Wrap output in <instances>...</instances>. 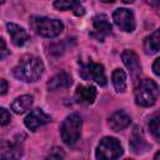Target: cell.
<instances>
[{"label":"cell","instance_id":"cell-15","mask_svg":"<svg viewBox=\"0 0 160 160\" xmlns=\"http://www.w3.org/2000/svg\"><path fill=\"white\" fill-rule=\"evenodd\" d=\"M130 122H131V119L124 110H119V111L114 112L109 119V126L114 131L124 130L125 128H128L130 125Z\"/></svg>","mask_w":160,"mask_h":160},{"label":"cell","instance_id":"cell-3","mask_svg":"<svg viewBox=\"0 0 160 160\" xmlns=\"http://www.w3.org/2000/svg\"><path fill=\"white\" fill-rule=\"evenodd\" d=\"M31 29L40 36L56 38L64 30V24L58 19H50L45 16H32L30 19Z\"/></svg>","mask_w":160,"mask_h":160},{"label":"cell","instance_id":"cell-16","mask_svg":"<svg viewBox=\"0 0 160 160\" xmlns=\"http://www.w3.org/2000/svg\"><path fill=\"white\" fill-rule=\"evenodd\" d=\"M54 8H56L58 10H62V11L72 10L76 16H82L85 14V9L79 0H55Z\"/></svg>","mask_w":160,"mask_h":160},{"label":"cell","instance_id":"cell-27","mask_svg":"<svg viewBox=\"0 0 160 160\" xmlns=\"http://www.w3.org/2000/svg\"><path fill=\"white\" fill-rule=\"evenodd\" d=\"M146 1H148L150 5H152L154 8H158V6H159V1H160V0H146Z\"/></svg>","mask_w":160,"mask_h":160},{"label":"cell","instance_id":"cell-5","mask_svg":"<svg viewBox=\"0 0 160 160\" xmlns=\"http://www.w3.org/2000/svg\"><path fill=\"white\" fill-rule=\"evenodd\" d=\"M122 155V146L120 141L112 136H105L100 140L95 156L96 159L100 160H111V159H118Z\"/></svg>","mask_w":160,"mask_h":160},{"label":"cell","instance_id":"cell-29","mask_svg":"<svg viewBox=\"0 0 160 160\" xmlns=\"http://www.w3.org/2000/svg\"><path fill=\"white\" fill-rule=\"evenodd\" d=\"M124 2H126V4H131V2H134V0H122Z\"/></svg>","mask_w":160,"mask_h":160},{"label":"cell","instance_id":"cell-7","mask_svg":"<svg viewBox=\"0 0 160 160\" xmlns=\"http://www.w3.org/2000/svg\"><path fill=\"white\" fill-rule=\"evenodd\" d=\"M112 20H114L115 25L125 32H132L135 30L136 24H135L134 12L126 8L116 9L112 14Z\"/></svg>","mask_w":160,"mask_h":160},{"label":"cell","instance_id":"cell-11","mask_svg":"<svg viewBox=\"0 0 160 160\" xmlns=\"http://www.w3.org/2000/svg\"><path fill=\"white\" fill-rule=\"evenodd\" d=\"M121 59L126 69L132 76H138L141 72V64L139 60V56L132 50H124L121 54Z\"/></svg>","mask_w":160,"mask_h":160},{"label":"cell","instance_id":"cell-26","mask_svg":"<svg viewBox=\"0 0 160 160\" xmlns=\"http://www.w3.org/2000/svg\"><path fill=\"white\" fill-rule=\"evenodd\" d=\"M159 65H160V58H156L155 61H154V64H152V71H154V74L156 76L160 75V68H159Z\"/></svg>","mask_w":160,"mask_h":160},{"label":"cell","instance_id":"cell-22","mask_svg":"<svg viewBox=\"0 0 160 160\" xmlns=\"http://www.w3.org/2000/svg\"><path fill=\"white\" fill-rule=\"evenodd\" d=\"M11 120L10 112L5 108H0V125H6Z\"/></svg>","mask_w":160,"mask_h":160},{"label":"cell","instance_id":"cell-30","mask_svg":"<svg viewBox=\"0 0 160 160\" xmlns=\"http://www.w3.org/2000/svg\"><path fill=\"white\" fill-rule=\"evenodd\" d=\"M4 2V0H0V6H1V4Z\"/></svg>","mask_w":160,"mask_h":160},{"label":"cell","instance_id":"cell-14","mask_svg":"<svg viewBox=\"0 0 160 160\" xmlns=\"http://www.w3.org/2000/svg\"><path fill=\"white\" fill-rule=\"evenodd\" d=\"M22 155V148L19 142L0 141V158L2 159H18Z\"/></svg>","mask_w":160,"mask_h":160},{"label":"cell","instance_id":"cell-21","mask_svg":"<svg viewBox=\"0 0 160 160\" xmlns=\"http://www.w3.org/2000/svg\"><path fill=\"white\" fill-rule=\"evenodd\" d=\"M149 129L151 131V134L154 135V138L156 139V141L160 140V125H159V116L155 115L150 122H149Z\"/></svg>","mask_w":160,"mask_h":160},{"label":"cell","instance_id":"cell-8","mask_svg":"<svg viewBox=\"0 0 160 160\" xmlns=\"http://www.w3.org/2000/svg\"><path fill=\"white\" fill-rule=\"evenodd\" d=\"M51 121V118L45 114L41 109H34L29 112V115L25 118L24 122H25V126L30 130V131H36L40 126L48 124Z\"/></svg>","mask_w":160,"mask_h":160},{"label":"cell","instance_id":"cell-18","mask_svg":"<svg viewBox=\"0 0 160 160\" xmlns=\"http://www.w3.org/2000/svg\"><path fill=\"white\" fill-rule=\"evenodd\" d=\"M160 49V30L156 29L144 41V50L148 55L156 54Z\"/></svg>","mask_w":160,"mask_h":160},{"label":"cell","instance_id":"cell-24","mask_svg":"<svg viewBox=\"0 0 160 160\" xmlns=\"http://www.w3.org/2000/svg\"><path fill=\"white\" fill-rule=\"evenodd\" d=\"M8 55H9V50H8L6 42H5V40L2 38H0V60H2Z\"/></svg>","mask_w":160,"mask_h":160},{"label":"cell","instance_id":"cell-23","mask_svg":"<svg viewBox=\"0 0 160 160\" xmlns=\"http://www.w3.org/2000/svg\"><path fill=\"white\" fill-rule=\"evenodd\" d=\"M48 158L49 159H64L65 154H64L61 148H52L50 150V154L48 155Z\"/></svg>","mask_w":160,"mask_h":160},{"label":"cell","instance_id":"cell-9","mask_svg":"<svg viewBox=\"0 0 160 160\" xmlns=\"http://www.w3.org/2000/svg\"><path fill=\"white\" fill-rule=\"evenodd\" d=\"M98 91L94 85H79L75 90V100L82 105H91L96 99Z\"/></svg>","mask_w":160,"mask_h":160},{"label":"cell","instance_id":"cell-1","mask_svg":"<svg viewBox=\"0 0 160 160\" xmlns=\"http://www.w3.org/2000/svg\"><path fill=\"white\" fill-rule=\"evenodd\" d=\"M42 72L44 64L39 58L34 55H24L12 70L14 76L25 82H34L39 80Z\"/></svg>","mask_w":160,"mask_h":160},{"label":"cell","instance_id":"cell-28","mask_svg":"<svg viewBox=\"0 0 160 160\" xmlns=\"http://www.w3.org/2000/svg\"><path fill=\"white\" fill-rule=\"evenodd\" d=\"M102 2H105V4H111V2H114V1H116V0H101Z\"/></svg>","mask_w":160,"mask_h":160},{"label":"cell","instance_id":"cell-17","mask_svg":"<svg viewBox=\"0 0 160 160\" xmlns=\"http://www.w3.org/2000/svg\"><path fill=\"white\" fill-rule=\"evenodd\" d=\"M32 106V96L31 95H21L16 98L11 104V110L15 114H25L31 110Z\"/></svg>","mask_w":160,"mask_h":160},{"label":"cell","instance_id":"cell-4","mask_svg":"<svg viewBox=\"0 0 160 160\" xmlns=\"http://www.w3.org/2000/svg\"><path fill=\"white\" fill-rule=\"evenodd\" d=\"M82 120L79 114H71L65 118L60 126V135L66 145H74L81 135Z\"/></svg>","mask_w":160,"mask_h":160},{"label":"cell","instance_id":"cell-10","mask_svg":"<svg viewBox=\"0 0 160 160\" xmlns=\"http://www.w3.org/2000/svg\"><path fill=\"white\" fill-rule=\"evenodd\" d=\"M92 26L94 32L98 36V39L102 40L105 36H108L111 32V24L109 21V18L105 14H98L92 18Z\"/></svg>","mask_w":160,"mask_h":160},{"label":"cell","instance_id":"cell-13","mask_svg":"<svg viewBox=\"0 0 160 160\" xmlns=\"http://www.w3.org/2000/svg\"><path fill=\"white\" fill-rule=\"evenodd\" d=\"M71 85V76L65 71L61 70L58 74H55L49 81H48V89L50 91H56V90H62L66 89Z\"/></svg>","mask_w":160,"mask_h":160},{"label":"cell","instance_id":"cell-19","mask_svg":"<svg viewBox=\"0 0 160 160\" xmlns=\"http://www.w3.org/2000/svg\"><path fill=\"white\" fill-rule=\"evenodd\" d=\"M114 88L118 92H124L126 90V74L121 69H115L111 75Z\"/></svg>","mask_w":160,"mask_h":160},{"label":"cell","instance_id":"cell-6","mask_svg":"<svg viewBox=\"0 0 160 160\" xmlns=\"http://www.w3.org/2000/svg\"><path fill=\"white\" fill-rule=\"evenodd\" d=\"M79 64H80L79 74L84 80L95 81L96 84H99L101 86L106 85V75H105L104 66L101 64L94 62L91 59L86 62L79 61Z\"/></svg>","mask_w":160,"mask_h":160},{"label":"cell","instance_id":"cell-2","mask_svg":"<svg viewBox=\"0 0 160 160\" xmlns=\"http://www.w3.org/2000/svg\"><path fill=\"white\" fill-rule=\"evenodd\" d=\"M159 98V86L151 79H142L135 88V102L139 106H152Z\"/></svg>","mask_w":160,"mask_h":160},{"label":"cell","instance_id":"cell-25","mask_svg":"<svg viewBox=\"0 0 160 160\" xmlns=\"http://www.w3.org/2000/svg\"><path fill=\"white\" fill-rule=\"evenodd\" d=\"M9 89V84L5 79H0V95H5Z\"/></svg>","mask_w":160,"mask_h":160},{"label":"cell","instance_id":"cell-12","mask_svg":"<svg viewBox=\"0 0 160 160\" xmlns=\"http://www.w3.org/2000/svg\"><path fill=\"white\" fill-rule=\"evenodd\" d=\"M6 29H8V32L9 35L11 36V41L14 45L16 46H22L25 42H28L29 40V34L28 31L21 28L20 25L18 24H14V22H8L6 24Z\"/></svg>","mask_w":160,"mask_h":160},{"label":"cell","instance_id":"cell-20","mask_svg":"<svg viewBox=\"0 0 160 160\" xmlns=\"http://www.w3.org/2000/svg\"><path fill=\"white\" fill-rule=\"evenodd\" d=\"M130 146H131L132 151L136 152V154H140V152H142L144 150L148 149V145H146L141 132L139 134L138 131H134V134L131 136V140H130Z\"/></svg>","mask_w":160,"mask_h":160}]
</instances>
